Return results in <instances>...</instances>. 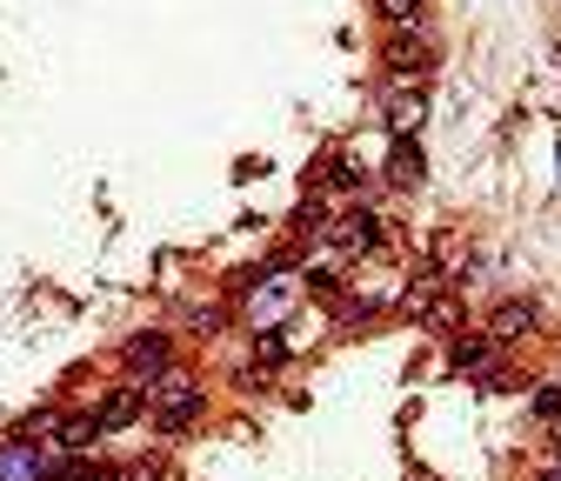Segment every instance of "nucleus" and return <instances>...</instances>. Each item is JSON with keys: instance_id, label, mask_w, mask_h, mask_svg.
Masks as SVG:
<instances>
[{"instance_id": "17", "label": "nucleus", "mask_w": 561, "mask_h": 481, "mask_svg": "<svg viewBox=\"0 0 561 481\" xmlns=\"http://www.w3.org/2000/svg\"><path fill=\"white\" fill-rule=\"evenodd\" d=\"M554 461H561V422H554Z\"/></svg>"}, {"instance_id": "11", "label": "nucleus", "mask_w": 561, "mask_h": 481, "mask_svg": "<svg viewBox=\"0 0 561 481\" xmlns=\"http://www.w3.org/2000/svg\"><path fill=\"white\" fill-rule=\"evenodd\" d=\"M421 174H428V168H421V148L408 141V134H394V154H388V181H394V187H421Z\"/></svg>"}, {"instance_id": "5", "label": "nucleus", "mask_w": 561, "mask_h": 481, "mask_svg": "<svg viewBox=\"0 0 561 481\" xmlns=\"http://www.w3.org/2000/svg\"><path fill=\"white\" fill-rule=\"evenodd\" d=\"M535 321H541V314H535V301H502L495 314L481 321V334L502 348V341H522V334H535Z\"/></svg>"}, {"instance_id": "2", "label": "nucleus", "mask_w": 561, "mask_h": 481, "mask_svg": "<svg viewBox=\"0 0 561 481\" xmlns=\"http://www.w3.org/2000/svg\"><path fill=\"white\" fill-rule=\"evenodd\" d=\"M121 362L134 368V388H148V381H154V375L174 362V341H168L161 328H148V334H134L127 348H121Z\"/></svg>"}, {"instance_id": "10", "label": "nucleus", "mask_w": 561, "mask_h": 481, "mask_svg": "<svg viewBox=\"0 0 561 481\" xmlns=\"http://www.w3.org/2000/svg\"><path fill=\"white\" fill-rule=\"evenodd\" d=\"M47 481H121V468L114 461H81V455H54Z\"/></svg>"}, {"instance_id": "4", "label": "nucleus", "mask_w": 561, "mask_h": 481, "mask_svg": "<svg viewBox=\"0 0 561 481\" xmlns=\"http://www.w3.org/2000/svg\"><path fill=\"white\" fill-rule=\"evenodd\" d=\"M47 474H54V455L41 442H14L8 435V448H0V481H47Z\"/></svg>"}, {"instance_id": "13", "label": "nucleus", "mask_w": 561, "mask_h": 481, "mask_svg": "<svg viewBox=\"0 0 561 481\" xmlns=\"http://www.w3.org/2000/svg\"><path fill=\"white\" fill-rule=\"evenodd\" d=\"M301 288H308V295H334V288H341V274H334V267H321V261H314V267H308V274H301Z\"/></svg>"}, {"instance_id": "8", "label": "nucleus", "mask_w": 561, "mask_h": 481, "mask_svg": "<svg viewBox=\"0 0 561 481\" xmlns=\"http://www.w3.org/2000/svg\"><path fill=\"white\" fill-rule=\"evenodd\" d=\"M388 67H394V75H421V67H428V41H421L414 27H401L388 41Z\"/></svg>"}, {"instance_id": "12", "label": "nucleus", "mask_w": 561, "mask_h": 481, "mask_svg": "<svg viewBox=\"0 0 561 481\" xmlns=\"http://www.w3.org/2000/svg\"><path fill=\"white\" fill-rule=\"evenodd\" d=\"M421 114H428V101H421L414 88H401V94L388 101V134H414V127H421Z\"/></svg>"}, {"instance_id": "14", "label": "nucleus", "mask_w": 561, "mask_h": 481, "mask_svg": "<svg viewBox=\"0 0 561 481\" xmlns=\"http://www.w3.org/2000/svg\"><path fill=\"white\" fill-rule=\"evenodd\" d=\"M535 415L541 422H561V388H535Z\"/></svg>"}, {"instance_id": "3", "label": "nucleus", "mask_w": 561, "mask_h": 481, "mask_svg": "<svg viewBox=\"0 0 561 481\" xmlns=\"http://www.w3.org/2000/svg\"><path fill=\"white\" fill-rule=\"evenodd\" d=\"M375 234H381V228H375V215H368V208H341V215L328 221V241H334V254H347V261L368 254V248H375Z\"/></svg>"}, {"instance_id": "9", "label": "nucleus", "mask_w": 561, "mask_h": 481, "mask_svg": "<svg viewBox=\"0 0 561 481\" xmlns=\"http://www.w3.org/2000/svg\"><path fill=\"white\" fill-rule=\"evenodd\" d=\"M288 301H295V288H288V282H267V288L248 301V321H254V328H274L280 314H288Z\"/></svg>"}, {"instance_id": "7", "label": "nucleus", "mask_w": 561, "mask_h": 481, "mask_svg": "<svg viewBox=\"0 0 561 481\" xmlns=\"http://www.w3.org/2000/svg\"><path fill=\"white\" fill-rule=\"evenodd\" d=\"M94 442H101V415H67V422H54V455H81Z\"/></svg>"}, {"instance_id": "15", "label": "nucleus", "mask_w": 561, "mask_h": 481, "mask_svg": "<svg viewBox=\"0 0 561 481\" xmlns=\"http://www.w3.org/2000/svg\"><path fill=\"white\" fill-rule=\"evenodd\" d=\"M381 14H388V21H401V27H414V14H421V0H381Z\"/></svg>"}, {"instance_id": "6", "label": "nucleus", "mask_w": 561, "mask_h": 481, "mask_svg": "<svg viewBox=\"0 0 561 481\" xmlns=\"http://www.w3.org/2000/svg\"><path fill=\"white\" fill-rule=\"evenodd\" d=\"M94 415H101V435H107V428H127V422H140V415H148V394H140V388L127 381V388H114V394L94 408Z\"/></svg>"}, {"instance_id": "16", "label": "nucleus", "mask_w": 561, "mask_h": 481, "mask_svg": "<svg viewBox=\"0 0 561 481\" xmlns=\"http://www.w3.org/2000/svg\"><path fill=\"white\" fill-rule=\"evenodd\" d=\"M541 481H561V461H554V468H548V474H541Z\"/></svg>"}, {"instance_id": "1", "label": "nucleus", "mask_w": 561, "mask_h": 481, "mask_svg": "<svg viewBox=\"0 0 561 481\" xmlns=\"http://www.w3.org/2000/svg\"><path fill=\"white\" fill-rule=\"evenodd\" d=\"M140 394H148V428H161V435H187L201 422V408H207V388L187 368H161Z\"/></svg>"}]
</instances>
